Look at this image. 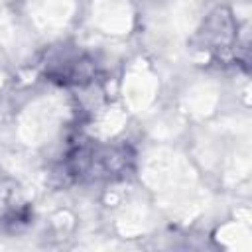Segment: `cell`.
I'll list each match as a JSON object with an SVG mask.
<instances>
[{
  "label": "cell",
  "mask_w": 252,
  "mask_h": 252,
  "mask_svg": "<svg viewBox=\"0 0 252 252\" xmlns=\"http://www.w3.org/2000/svg\"><path fill=\"white\" fill-rule=\"evenodd\" d=\"M134 150L128 144L81 140L69 146L63 158L65 175L77 183L120 181L134 169Z\"/></svg>",
  "instance_id": "obj_1"
},
{
  "label": "cell",
  "mask_w": 252,
  "mask_h": 252,
  "mask_svg": "<svg viewBox=\"0 0 252 252\" xmlns=\"http://www.w3.org/2000/svg\"><path fill=\"white\" fill-rule=\"evenodd\" d=\"M199 37L203 47L209 49L219 59H226V55H236L234 53V43H238L236 28L226 8H219L209 16V20L203 24L199 32Z\"/></svg>",
  "instance_id": "obj_2"
},
{
  "label": "cell",
  "mask_w": 252,
  "mask_h": 252,
  "mask_svg": "<svg viewBox=\"0 0 252 252\" xmlns=\"http://www.w3.org/2000/svg\"><path fill=\"white\" fill-rule=\"evenodd\" d=\"M96 75V65L87 53H63L45 65V77L59 85H89Z\"/></svg>",
  "instance_id": "obj_3"
}]
</instances>
